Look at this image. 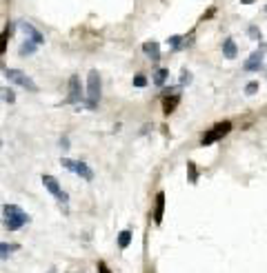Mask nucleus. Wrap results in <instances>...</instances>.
<instances>
[{
	"label": "nucleus",
	"mask_w": 267,
	"mask_h": 273,
	"mask_svg": "<svg viewBox=\"0 0 267 273\" xmlns=\"http://www.w3.org/2000/svg\"><path fill=\"white\" fill-rule=\"evenodd\" d=\"M2 215H5V226L9 231H18L29 222V215L18 205H5L2 207Z\"/></svg>",
	"instance_id": "nucleus-1"
},
{
	"label": "nucleus",
	"mask_w": 267,
	"mask_h": 273,
	"mask_svg": "<svg viewBox=\"0 0 267 273\" xmlns=\"http://www.w3.org/2000/svg\"><path fill=\"white\" fill-rule=\"evenodd\" d=\"M100 89H103V84H100V76L96 69H91L87 76V102L85 107L87 109H96L100 102Z\"/></svg>",
	"instance_id": "nucleus-2"
},
{
	"label": "nucleus",
	"mask_w": 267,
	"mask_h": 273,
	"mask_svg": "<svg viewBox=\"0 0 267 273\" xmlns=\"http://www.w3.org/2000/svg\"><path fill=\"white\" fill-rule=\"evenodd\" d=\"M230 131H231V122L230 120L218 122V125H214L212 129H207V131L203 133V138H200V145H203V147H210V145H214V142L223 140V138H225Z\"/></svg>",
	"instance_id": "nucleus-3"
},
{
	"label": "nucleus",
	"mask_w": 267,
	"mask_h": 273,
	"mask_svg": "<svg viewBox=\"0 0 267 273\" xmlns=\"http://www.w3.org/2000/svg\"><path fill=\"white\" fill-rule=\"evenodd\" d=\"M5 76H7V80H9V82L18 84V87H22V89H27V91H32V94H38V84L34 82V80L29 78L25 71H20V69H7Z\"/></svg>",
	"instance_id": "nucleus-4"
},
{
	"label": "nucleus",
	"mask_w": 267,
	"mask_h": 273,
	"mask_svg": "<svg viewBox=\"0 0 267 273\" xmlns=\"http://www.w3.org/2000/svg\"><path fill=\"white\" fill-rule=\"evenodd\" d=\"M60 164H63L67 171H71V174H76L78 178H83L85 182H91V180H94V171H91V167L85 164V162H80V160H69V158H63Z\"/></svg>",
	"instance_id": "nucleus-5"
},
{
	"label": "nucleus",
	"mask_w": 267,
	"mask_h": 273,
	"mask_svg": "<svg viewBox=\"0 0 267 273\" xmlns=\"http://www.w3.org/2000/svg\"><path fill=\"white\" fill-rule=\"evenodd\" d=\"M42 184H45V189L49 191V193L53 195V198L60 202V205H67L69 202V195H67V191L60 187V182H58L53 176H42Z\"/></svg>",
	"instance_id": "nucleus-6"
},
{
	"label": "nucleus",
	"mask_w": 267,
	"mask_h": 273,
	"mask_svg": "<svg viewBox=\"0 0 267 273\" xmlns=\"http://www.w3.org/2000/svg\"><path fill=\"white\" fill-rule=\"evenodd\" d=\"M265 51H267V45H265V42H258V49L251 53L245 63H243V69H245V71H258V69H263V58H265Z\"/></svg>",
	"instance_id": "nucleus-7"
},
{
	"label": "nucleus",
	"mask_w": 267,
	"mask_h": 273,
	"mask_svg": "<svg viewBox=\"0 0 267 273\" xmlns=\"http://www.w3.org/2000/svg\"><path fill=\"white\" fill-rule=\"evenodd\" d=\"M83 100V84H80L78 76H69V96H67V105H78Z\"/></svg>",
	"instance_id": "nucleus-8"
},
{
	"label": "nucleus",
	"mask_w": 267,
	"mask_h": 273,
	"mask_svg": "<svg viewBox=\"0 0 267 273\" xmlns=\"http://www.w3.org/2000/svg\"><path fill=\"white\" fill-rule=\"evenodd\" d=\"M18 27H20V32L27 36V40H32V42H36V45H42L45 42V36H42L40 32H38L36 27L32 25V22H27V20H20L18 22Z\"/></svg>",
	"instance_id": "nucleus-9"
},
{
	"label": "nucleus",
	"mask_w": 267,
	"mask_h": 273,
	"mask_svg": "<svg viewBox=\"0 0 267 273\" xmlns=\"http://www.w3.org/2000/svg\"><path fill=\"white\" fill-rule=\"evenodd\" d=\"M162 213H165V193H162V191H158V193H156V202H154V213H152V218H154V222H156V225H160V222H162Z\"/></svg>",
	"instance_id": "nucleus-10"
},
{
	"label": "nucleus",
	"mask_w": 267,
	"mask_h": 273,
	"mask_svg": "<svg viewBox=\"0 0 267 273\" xmlns=\"http://www.w3.org/2000/svg\"><path fill=\"white\" fill-rule=\"evenodd\" d=\"M178 102H180V96L178 94H165V98H162V113H165V116L174 113Z\"/></svg>",
	"instance_id": "nucleus-11"
},
{
	"label": "nucleus",
	"mask_w": 267,
	"mask_h": 273,
	"mask_svg": "<svg viewBox=\"0 0 267 273\" xmlns=\"http://www.w3.org/2000/svg\"><path fill=\"white\" fill-rule=\"evenodd\" d=\"M142 53H145L147 58L158 60V58H160V45H158L156 40H147V42H142Z\"/></svg>",
	"instance_id": "nucleus-12"
},
{
	"label": "nucleus",
	"mask_w": 267,
	"mask_h": 273,
	"mask_svg": "<svg viewBox=\"0 0 267 273\" xmlns=\"http://www.w3.org/2000/svg\"><path fill=\"white\" fill-rule=\"evenodd\" d=\"M223 56H225L227 60H234L236 56H238V47H236V42L231 40V38H225V40H223Z\"/></svg>",
	"instance_id": "nucleus-13"
},
{
	"label": "nucleus",
	"mask_w": 267,
	"mask_h": 273,
	"mask_svg": "<svg viewBox=\"0 0 267 273\" xmlns=\"http://www.w3.org/2000/svg\"><path fill=\"white\" fill-rule=\"evenodd\" d=\"M11 32H14V25H7L2 32H0V56L7 51V42H9V36H11Z\"/></svg>",
	"instance_id": "nucleus-14"
},
{
	"label": "nucleus",
	"mask_w": 267,
	"mask_h": 273,
	"mask_svg": "<svg viewBox=\"0 0 267 273\" xmlns=\"http://www.w3.org/2000/svg\"><path fill=\"white\" fill-rule=\"evenodd\" d=\"M167 78H169V69H158L156 74H154V84L162 87V84L167 82Z\"/></svg>",
	"instance_id": "nucleus-15"
},
{
	"label": "nucleus",
	"mask_w": 267,
	"mask_h": 273,
	"mask_svg": "<svg viewBox=\"0 0 267 273\" xmlns=\"http://www.w3.org/2000/svg\"><path fill=\"white\" fill-rule=\"evenodd\" d=\"M18 244H7V242H0V260H7L11 251H16Z\"/></svg>",
	"instance_id": "nucleus-16"
},
{
	"label": "nucleus",
	"mask_w": 267,
	"mask_h": 273,
	"mask_svg": "<svg viewBox=\"0 0 267 273\" xmlns=\"http://www.w3.org/2000/svg\"><path fill=\"white\" fill-rule=\"evenodd\" d=\"M36 49H38L36 42L27 40V42H22V45H20V56H32V53L36 51Z\"/></svg>",
	"instance_id": "nucleus-17"
},
{
	"label": "nucleus",
	"mask_w": 267,
	"mask_h": 273,
	"mask_svg": "<svg viewBox=\"0 0 267 273\" xmlns=\"http://www.w3.org/2000/svg\"><path fill=\"white\" fill-rule=\"evenodd\" d=\"M187 176H189V182L192 184L198 182V169H196V162H187Z\"/></svg>",
	"instance_id": "nucleus-18"
},
{
	"label": "nucleus",
	"mask_w": 267,
	"mask_h": 273,
	"mask_svg": "<svg viewBox=\"0 0 267 273\" xmlns=\"http://www.w3.org/2000/svg\"><path fill=\"white\" fill-rule=\"evenodd\" d=\"M131 242V231H121L118 233V247L121 249H127Z\"/></svg>",
	"instance_id": "nucleus-19"
},
{
	"label": "nucleus",
	"mask_w": 267,
	"mask_h": 273,
	"mask_svg": "<svg viewBox=\"0 0 267 273\" xmlns=\"http://www.w3.org/2000/svg\"><path fill=\"white\" fill-rule=\"evenodd\" d=\"M167 45H169L172 49H180V47H185V42H183V38H180V36H172V38L167 40Z\"/></svg>",
	"instance_id": "nucleus-20"
},
{
	"label": "nucleus",
	"mask_w": 267,
	"mask_h": 273,
	"mask_svg": "<svg viewBox=\"0 0 267 273\" xmlns=\"http://www.w3.org/2000/svg\"><path fill=\"white\" fill-rule=\"evenodd\" d=\"M247 33H249V38H251V40H263V33H261V29H258V27H254V25H251L249 29H247Z\"/></svg>",
	"instance_id": "nucleus-21"
},
{
	"label": "nucleus",
	"mask_w": 267,
	"mask_h": 273,
	"mask_svg": "<svg viewBox=\"0 0 267 273\" xmlns=\"http://www.w3.org/2000/svg\"><path fill=\"white\" fill-rule=\"evenodd\" d=\"M256 91H258V80H251V82L245 84V94L247 96H254Z\"/></svg>",
	"instance_id": "nucleus-22"
},
{
	"label": "nucleus",
	"mask_w": 267,
	"mask_h": 273,
	"mask_svg": "<svg viewBox=\"0 0 267 273\" xmlns=\"http://www.w3.org/2000/svg\"><path fill=\"white\" fill-rule=\"evenodd\" d=\"M134 87H147V78L142 74L134 76Z\"/></svg>",
	"instance_id": "nucleus-23"
},
{
	"label": "nucleus",
	"mask_w": 267,
	"mask_h": 273,
	"mask_svg": "<svg viewBox=\"0 0 267 273\" xmlns=\"http://www.w3.org/2000/svg\"><path fill=\"white\" fill-rule=\"evenodd\" d=\"M2 94H5L7 102H14V100H16V96H14V91H11V89H2Z\"/></svg>",
	"instance_id": "nucleus-24"
},
{
	"label": "nucleus",
	"mask_w": 267,
	"mask_h": 273,
	"mask_svg": "<svg viewBox=\"0 0 267 273\" xmlns=\"http://www.w3.org/2000/svg\"><path fill=\"white\" fill-rule=\"evenodd\" d=\"M180 82L189 84V82H192V74H189V71H183V74H180Z\"/></svg>",
	"instance_id": "nucleus-25"
},
{
	"label": "nucleus",
	"mask_w": 267,
	"mask_h": 273,
	"mask_svg": "<svg viewBox=\"0 0 267 273\" xmlns=\"http://www.w3.org/2000/svg\"><path fill=\"white\" fill-rule=\"evenodd\" d=\"M98 273H111V271H109V267H107L105 262H98Z\"/></svg>",
	"instance_id": "nucleus-26"
},
{
	"label": "nucleus",
	"mask_w": 267,
	"mask_h": 273,
	"mask_svg": "<svg viewBox=\"0 0 267 273\" xmlns=\"http://www.w3.org/2000/svg\"><path fill=\"white\" fill-rule=\"evenodd\" d=\"M60 147H63V149H67V147H69V138H67V136L60 138Z\"/></svg>",
	"instance_id": "nucleus-27"
},
{
	"label": "nucleus",
	"mask_w": 267,
	"mask_h": 273,
	"mask_svg": "<svg viewBox=\"0 0 267 273\" xmlns=\"http://www.w3.org/2000/svg\"><path fill=\"white\" fill-rule=\"evenodd\" d=\"M243 5H251V2H256V0H241Z\"/></svg>",
	"instance_id": "nucleus-28"
},
{
	"label": "nucleus",
	"mask_w": 267,
	"mask_h": 273,
	"mask_svg": "<svg viewBox=\"0 0 267 273\" xmlns=\"http://www.w3.org/2000/svg\"><path fill=\"white\" fill-rule=\"evenodd\" d=\"M0 147H2V140H0Z\"/></svg>",
	"instance_id": "nucleus-29"
}]
</instances>
